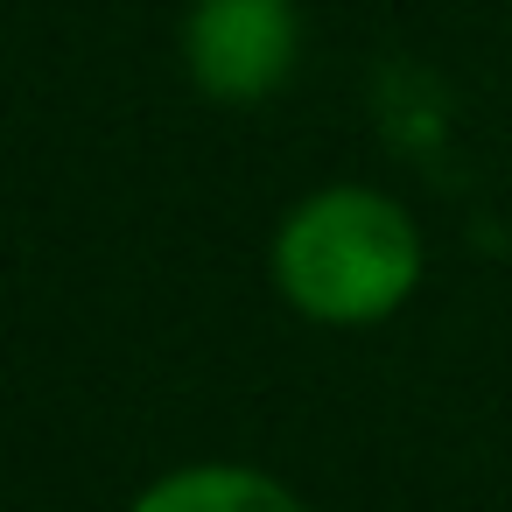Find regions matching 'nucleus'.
Instances as JSON below:
<instances>
[{"mask_svg":"<svg viewBox=\"0 0 512 512\" xmlns=\"http://www.w3.org/2000/svg\"><path fill=\"white\" fill-rule=\"evenodd\" d=\"M428 246L400 197L372 183H330L288 204L267 246V274L281 302L323 330H365L407 309L421 288Z\"/></svg>","mask_w":512,"mask_h":512,"instance_id":"nucleus-1","label":"nucleus"},{"mask_svg":"<svg viewBox=\"0 0 512 512\" xmlns=\"http://www.w3.org/2000/svg\"><path fill=\"white\" fill-rule=\"evenodd\" d=\"M302 64V8L295 0H190L183 15V71L211 106H260Z\"/></svg>","mask_w":512,"mask_h":512,"instance_id":"nucleus-2","label":"nucleus"},{"mask_svg":"<svg viewBox=\"0 0 512 512\" xmlns=\"http://www.w3.org/2000/svg\"><path fill=\"white\" fill-rule=\"evenodd\" d=\"M127 512H309L274 470L253 463H183L155 477Z\"/></svg>","mask_w":512,"mask_h":512,"instance_id":"nucleus-3","label":"nucleus"}]
</instances>
